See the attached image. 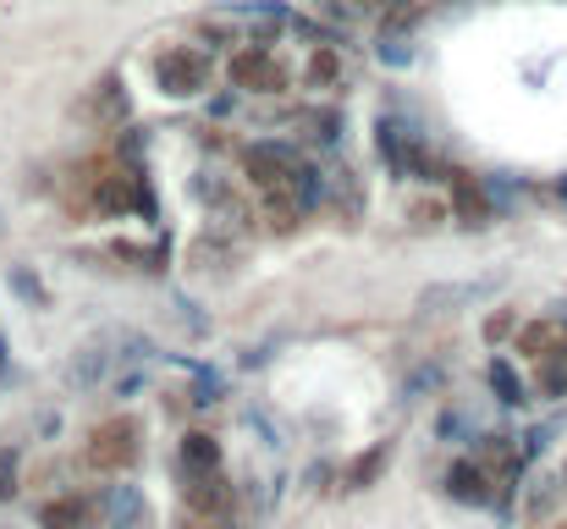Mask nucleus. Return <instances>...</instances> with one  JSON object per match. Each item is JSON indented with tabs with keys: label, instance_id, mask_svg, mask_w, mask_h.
Returning <instances> with one entry per match:
<instances>
[{
	"label": "nucleus",
	"instance_id": "nucleus-1",
	"mask_svg": "<svg viewBox=\"0 0 567 529\" xmlns=\"http://www.w3.org/2000/svg\"><path fill=\"white\" fill-rule=\"evenodd\" d=\"M138 458H144V425H138L133 414H116V419H105V425L89 430L84 463H89L94 474H122V469H133Z\"/></svg>",
	"mask_w": 567,
	"mask_h": 529
},
{
	"label": "nucleus",
	"instance_id": "nucleus-2",
	"mask_svg": "<svg viewBox=\"0 0 567 529\" xmlns=\"http://www.w3.org/2000/svg\"><path fill=\"white\" fill-rule=\"evenodd\" d=\"M155 84L171 95V100H193L204 95L210 84V51L204 45H171L155 56Z\"/></svg>",
	"mask_w": 567,
	"mask_h": 529
},
{
	"label": "nucleus",
	"instance_id": "nucleus-3",
	"mask_svg": "<svg viewBox=\"0 0 567 529\" xmlns=\"http://www.w3.org/2000/svg\"><path fill=\"white\" fill-rule=\"evenodd\" d=\"M298 161H292V150H281V144H248L243 150V177L270 199V194H292V183H298Z\"/></svg>",
	"mask_w": 567,
	"mask_h": 529
},
{
	"label": "nucleus",
	"instance_id": "nucleus-4",
	"mask_svg": "<svg viewBox=\"0 0 567 529\" xmlns=\"http://www.w3.org/2000/svg\"><path fill=\"white\" fill-rule=\"evenodd\" d=\"M226 73H232L237 89H254V95H281V89H287V73H281V62H276L265 45H243V51H232Z\"/></svg>",
	"mask_w": 567,
	"mask_h": 529
},
{
	"label": "nucleus",
	"instance_id": "nucleus-5",
	"mask_svg": "<svg viewBox=\"0 0 567 529\" xmlns=\"http://www.w3.org/2000/svg\"><path fill=\"white\" fill-rule=\"evenodd\" d=\"M182 502H188V513H199V518H226L232 513V502H237V491L226 485V474L221 469H210V474H182Z\"/></svg>",
	"mask_w": 567,
	"mask_h": 529
},
{
	"label": "nucleus",
	"instance_id": "nucleus-6",
	"mask_svg": "<svg viewBox=\"0 0 567 529\" xmlns=\"http://www.w3.org/2000/svg\"><path fill=\"white\" fill-rule=\"evenodd\" d=\"M94 513L105 518V529H149V502L138 485H105L94 496Z\"/></svg>",
	"mask_w": 567,
	"mask_h": 529
},
{
	"label": "nucleus",
	"instance_id": "nucleus-7",
	"mask_svg": "<svg viewBox=\"0 0 567 529\" xmlns=\"http://www.w3.org/2000/svg\"><path fill=\"white\" fill-rule=\"evenodd\" d=\"M446 496H452V502H468V507H485V502L496 496V480H490V469H485L479 458H457V463L446 469Z\"/></svg>",
	"mask_w": 567,
	"mask_h": 529
},
{
	"label": "nucleus",
	"instance_id": "nucleus-8",
	"mask_svg": "<svg viewBox=\"0 0 567 529\" xmlns=\"http://www.w3.org/2000/svg\"><path fill=\"white\" fill-rule=\"evenodd\" d=\"M446 183H452V216H457L463 227H485V221L496 216L490 194H485V188H479V183H474L468 172H452Z\"/></svg>",
	"mask_w": 567,
	"mask_h": 529
},
{
	"label": "nucleus",
	"instance_id": "nucleus-9",
	"mask_svg": "<svg viewBox=\"0 0 567 529\" xmlns=\"http://www.w3.org/2000/svg\"><path fill=\"white\" fill-rule=\"evenodd\" d=\"M89 513H94V496L67 491V496H51V502L40 507V529H84Z\"/></svg>",
	"mask_w": 567,
	"mask_h": 529
},
{
	"label": "nucleus",
	"instance_id": "nucleus-10",
	"mask_svg": "<svg viewBox=\"0 0 567 529\" xmlns=\"http://www.w3.org/2000/svg\"><path fill=\"white\" fill-rule=\"evenodd\" d=\"M485 386H490V392H496V403H507V408H523V403H529V386H523L518 364H512V359H501V353L485 364Z\"/></svg>",
	"mask_w": 567,
	"mask_h": 529
},
{
	"label": "nucleus",
	"instance_id": "nucleus-11",
	"mask_svg": "<svg viewBox=\"0 0 567 529\" xmlns=\"http://www.w3.org/2000/svg\"><path fill=\"white\" fill-rule=\"evenodd\" d=\"M177 458H182V474H210V469H221V441L210 430H188Z\"/></svg>",
	"mask_w": 567,
	"mask_h": 529
},
{
	"label": "nucleus",
	"instance_id": "nucleus-12",
	"mask_svg": "<svg viewBox=\"0 0 567 529\" xmlns=\"http://www.w3.org/2000/svg\"><path fill=\"white\" fill-rule=\"evenodd\" d=\"M485 293H490L485 282H452V287H424L419 309H424V315H446V309H463V304H474V298H485Z\"/></svg>",
	"mask_w": 567,
	"mask_h": 529
},
{
	"label": "nucleus",
	"instance_id": "nucleus-13",
	"mask_svg": "<svg viewBox=\"0 0 567 529\" xmlns=\"http://www.w3.org/2000/svg\"><path fill=\"white\" fill-rule=\"evenodd\" d=\"M111 364H116V353H111V342H89L78 359H73V386L78 392H89V386H100L105 375H111Z\"/></svg>",
	"mask_w": 567,
	"mask_h": 529
},
{
	"label": "nucleus",
	"instance_id": "nucleus-14",
	"mask_svg": "<svg viewBox=\"0 0 567 529\" xmlns=\"http://www.w3.org/2000/svg\"><path fill=\"white\" fill-rule=\"evenodd\" d=\"M386 463H391V441H375L364 458H353V463H347L342 485H347V491H369V485L386 474Z\"/></svg>",
	"mask_w": 567,
	"mask_h": 529
},
{
	"label": "nucleus",
	"instance_id": "nucleus-15",
	"mask_svg": "<svg viewBox=\"0 0 567 529\" xmlns=\"http://www.w3.org/2000/svg\"><path fill=\"white\" fill-rule=\"evenodd\" d=\"M540 397H567V353H551L540 359V375H534Z\"/></svg>",
	"mask_w": 567,
	"mask_h": 529
},
{
	"label": "nucleus",
	"instance_id": "nucleus-16",
	"mask_svg": "<svg viewBox=\"0 0 567 529\" xmlns=\"http://www.w3.org/2000/svg\"><path fill=\"white\" fill-rule=\"evenodd\" d=\"M100 89H105V95H94L100 122H122V117H127V95H122V84H116V78H105Z\"/></svg>",
	"mask_w": 567,
	"mask_h": 529
},
{
	"label": "nucleus",
	"instance_id": "nucleus-17",
	"mask_svg": "<svg viewBox=\"0 0 567 529\" xmlns=\"http://www.w3.org/2000/svg\"><path fill=\"white\" fill-rule=\"evenodd\" d=\"M430 386H441V364H424V370H413V375L402 381V397H408V403H419Z\"/></svg>",
	"mask_w": 567,
	"mask_h": 529
},
{
	"label": "nucleus",
	"instance_id": "nucleus-18",
	"mask_svg": "<svg viewBox=\"0 0 567 529\" xmlns=\"http://www.w3.org/2000/svg\"><path fill=\"white\" fill-rule=\"evenodd\" d=\"M336 73H342V62H336L331 51H314V62H309V84L325 89V84H336Z\"/></svg>",
	"mask_w": 567,
	"mask_h": 529
},
{
	"label": "nucleus",
	"instance_id": "nucleus-19",
	"mask_svg": "<svg viewBox=\"0 0 567 529\" xmlns=\"http://www.w3.org/2000/svg\"><path fill=\"white\" fill-rule=\"evenodd\" d=\"M562 430V419H551V425H534L529 436H523V458H540L545 447H551V436Z\"/></svg>",
	"mask_w": 567,
	"mask_h": 529
},
{
	"label": "nucleus",
	"instance_id": "nucleus-20",
	"mask_svg": "<svg viewBox=\"0 0 567 529\" xmlns=\"http://www.w3.org/2000/svg\"><path fill=\"white\" fill-rule=\"evenodd\" d=\"M336 128H342L336 111H314L309 117V139H320V144H336Z\"/></svg>",
	"mask_w": 567,
	"mask_h": 529
},
{
	"label": "nucleus",
	"instance_id": "nucleus-21",
	"mask_svg": "<svg viewBox=\"0 0 567 529\" xmlns=\"http://www.w3.org/2000/svg\"><path fill=\"white\" fill-rule=\"evenodd\" d=\"M18 496V452H0V502Z\"/></svg>",
	"mask_w": 567,
	"mask_h": 529
},
{
	"label": "nucleus",
	"instance_id": "nucleus-22",
	"mask_svg": "<svg viewBox=\"0 0 567 529\" xmlns=\"http://www.w3.org/2000/svg\"><path fill=\"white\" fill-rule=\"evenodd\" d=\"M435 430H441V441H457V436H468V414H457V408H446Z\"/></svg>",
	"mask_w": 567,
	"mask_h": 529
},
{
	"label": "nucleus",
	"instance_id": "nucleus-23",
	"mask_svg": "<svg viewBox=\"0 0 567 529\" xmlns=\"http://www.w3.org/2000/svg\"><path fill=\"white\" fill-rule=\"evenodd\" d=\"M512 331H518L512 315H490V320H485V342H501V337H512Z\"/></svg>",
	"mask_w": 567,
	"mask_h": 529
},
{
	"label": "nucleus",
	"instance_id": "nucleus-24",
	"mask_svg": "<svg viewBox=\"0 0 567 529\" xmlns=\"http://www.w3.org/2000/svg\"><path fill=\"white\" fill-rule=\"evenodd\" d=\"M12 287H18L23 298H34V304H45V293H40V282H34L29 271H12Z\"/></svg>",
	"mask_w": 567,
	"mask_h": 529
},
{
	"label": "nucleus",
	"instance_id": "nucleus-25",
	"mask_svg": "<svg viewBox=\"0 0 567 529\" xmlns=\"http://www.w3.org/2000/svg\"><path fill=\"white\" fill-rule=\"evenodd\" d=\"M331 480H336L331 463H314V469H309V485H314V491H331Z\"/></svg>",
	"mask_w": 567,
	"mask_h": 529
},
{
	"label": "nucleus",
	"instance_id": "nucleus-26",
	"mask_svg": "<svg viewBox=\"0 0 567 529\" xmlns=\"http://www.w3.org/2000/svg\"><path fill=\"white\" fill-rule=\"evenodd\" d=\"M358 7L369 12V7H397V0H358Z\"/></svg>",
	"mask_w": 567,
	"mask_h": 529
},
{
	"label": "nucleus",
	"instance_id": "nucleus-27",
	"mask_svg": "<svg viewBox=\"0 0 567 529\" xmlns=\"http://www.w3.org/2000/svg\"><path fill=\"white\" fill-rule=\"evenodd\" d=\"M562 491H567V469H562Z\"/></svg>",
	"mask_w": 567,
	"mask_h": 529
}]
</instances>
